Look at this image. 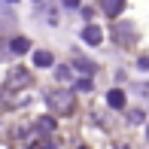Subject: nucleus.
Listing matches in <instances>:
<instances>
[{
    "label": "nucleus",
    "instance_id": "nucleus-1",
    "mask_svg": "<svg viewBox=\"0 0 149 149\" xmlns=\"http://www.w3.org/2000/svg\"><path fill=\"white\" fill-rule=\"evenodd\" d=\"M46 100H49V110L58 113V116H70L76 110V91L73 88H55V91H49Z\"/></svg>",
    "mask_w": 149,
    "mask_h": 149
},
{
    "label": "nucleus",
    "instance_id": "nucleus-2",
    "mask_svg": "<svg viewBox=\"0 0 149 149\" xmlns=\"http://www.w3.org/2000/svg\"><path fill=\"white\" fill-rule=\"evenodd\" d=\"M31 70H24V67H15V70L6 76V88L9 91H18V88H31Z\"/></svg>",
    "mask_w": 149,
    "mask_h": 149
},
{
    "label": "nucleus",
    "instance_id": "nucleus-3",
    "mask_svg": "<svg viewBox=\"0 0 149 149\" xmlns=\"http://www.w3.org/2000/svg\"><path fill=\"white\" fill-rule=\"evenodd\" d=\"M100 9H104V15L116 18V15H122V9H125V0H100Z\"/></svg>",
    "mask_w": 149,
    "mask_h": 149
},
{
    "label": "nucleus",
    "instance_id": "nucleus-4",
    "mask_svg": "<svg viewBox=\"0 0 149 149\" xmlns=\"http://www.w3.org/2000/svg\"><path fill=\"white\" fill-rule=\"evenodd\" d=\"M82 40H85L88 46H97L100 40H104V31H100L97 24H85V31H82Z\"/></svg>",
    "mask_w": 149,
    "mask_h": 149
},
{
    "label": "nucleus",
    "instance_id": "nucleus-5",
    "mask_svg": "<svg viewBox=\"0 0 149 149\" xmlns=\"http://www.w3.org/2000/svg\"><path fill=\"white\" fill-rule=\"evenodd\" d=\"M107 104H110L113 110H122V107H125V91H122V88L107 91Z\"/></svg>",
    "mask_w": 149,
    "mask_h": 149
},
{
    "label": "nucleus",
    "instance_id": "nucleus-6",
    "mask_svg": "<svg viewBox=\"0 0 149 149\" xmlns=\"http://www.w3.org/2000/svg\"><path fill=\"white\" fill-rule=\"evenodd\" d=\"M9 49L15 52V55H24V52H31V40H28V37H12Z\"/></svg>",
    "mask_w": 149,
    "mask_h": 149
},
{
    "label": "nucleus",
    "instance_id": "nucleus-7",
    "mask_svg": "<svg viewBox=\"0 0 149 149\" xmlns=\"http://www.w3.org/2000/svg\"><path fill=\"white\" fill-rule=\"evenodd\" d=\"M33 64H37V67H52V64H55V55L46 52V49H40V52H33Z\"/></svg>",
    "mask_w": 149,
    "mask_h": 149
},
{
    "label": "nucleus",
    "instance_id": "nucleus-8",
    "mask_svg": "<svg viewBox=\"0 0 149 149\" xmlns=\"http://www.w3.org/2000/svg\"><path fill=\"white\" fill-rule=\"evenodd\" d=\"M73 67H76V70H82L85 76H91V73H94V64H91V61H85V58H79Z\"/></svg>",
    "mask_w": 149,
    "mask_h": 149
},
{
    "label": "nucleus",
    "instance_id": "nucleus-9",
    "mask_svg": "<svg viewBox=\"0 0 149 149\" xmlns=\"http://www.w3.org/2000/svg\"><path fill=\"white\" fill-rule=\"evenodd\" d=\"M73 91H91V79H88V76L76 79V85H73Z\"/></svg>",
    "mask_w": 149,
    "mask_h": 149
},
{
    "label": "nucleus",
    "instance_id": "nucleus-10",
    "mask_svg": "<svg viewBox=\"0 0 149 149\" xmlns=\"http://www.w3.org/2000/svg\"><path fill=\"white\" fill-rule=\"evenodd\" d=\"M37 128H40V131H52V128H55V119H49V116L40 119V122H37Z\"/></svg>",
    "mask_w": 149,
    "mask_h": 149
},
{
    "label": "nucleus",
    "instance_id": "nucleus-11",
    "mask_svg": "<svg viewBox=\"0 0 149 149\" xmlns=\"http://www.w3.org/2000/svg\"><path fill=\"white\" fill-rule=\"evenodd\" d=\"M61 3H64V6H67V9H76V6H79V3H82V0H61Z\"/></svg>",
    "mask_w": 149,
    "mask_h": 149
},
{
    "label": "nucleus",
    "instance_id": "nucleus-12",
    "mask_svg": "<svg viewBox=\"0 0 149 149\" xmlns=\"http://www.w3.org/2000/svg\"><path fill=\"white\" fill-rule=\"evenodd\" d=\"M140 70H149V58H140Z\"/></svg>",
    "mask_w": 149,
    "mask_h": 149
},
{
    "label": "nucleus",
    "instance_id": "nucleus-13",
    "mask_svg": "<svg viewBox=\"0 0 149 149\" xmlns=\"http://www.w3.org/2000/svg\"><path fill=\"white\" fill-rule=\"evenodd\" d=\"M119 149H131V146H119Z\"/></svg>",
    "mask_w": 149,
    "mask_h": 149
},
{
    "label": "nucleus",
    "instance_id": "nucleus-14",
    "mask_svg": "<svg viewBox=\"0 0 149 149\" xmlns=\"http://www.w3.org/2000/svg\"><path fill=\"white\" fill-rule=\"evenodd\" d=\"M9 3H15V0H9Z\"/></svg>",
    "mask_w": 149,
    "mask_h": 149
},
{
    "label": "nucleus",
    "instance_id": "nucleus-15",
    "mask_svg": "<svg viewBox=\"0 0 149 149\" xmlns=\"http://www.w3.org/2000/svg\"><path fill=\"white\" fill-rule=\"evenodd\" d=\"M33 3H40V0H33Z\"/></svg>",
    "mask_w": 149,
    "mask_h": 149
},
{
    "label": "nucleus",
    "instance_id": "nucleus-16",
    "mask_svg": "<svg viewBox=\"0 0 149 149\" xmlns=\"http://www.w3.org/2000/svg\"><path fill=\"white\" fill-rule=\"evenodd\" d=\"M146 137H149V131H146Z\"/></svg>",
    "mask_w": 149,
    "mask_h": 149
}]
</instances>
